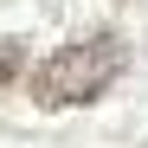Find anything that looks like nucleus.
<instances>
[{
    "label": "nucleus",
    "instance_id": "obj_2",
    "mask_svg": "<svg viewBox=\"0 0 148 148\" xmlns=\"http://www.w3.org/2000/svg\"><path fill=\"white\" fill-rule=\"evenodd\" d=\"M26 71V39H0V90Z\"/></svg>",
    "mask_w": 148,
    "mask_h": 148
},
{
    "label": "nucleus",
    "instance_id": "obj_1",
    "mask_svg": "<svg viewBox=\"0 0 148 148\" xmlns=\"http://www.w3.org/2000/svg\"><path fill=\"white\" fill-rule=\"evenodd\" d=\"M122 64H129V45L116 32H90V39L52 52L32 71V103L39 110H84V103H97L122 77Z\"/></svg>",
    "mask_w": 148,
    "mask_h": 148
}]
</instances>
